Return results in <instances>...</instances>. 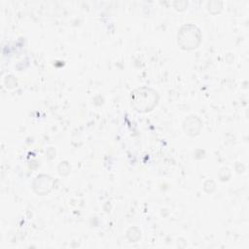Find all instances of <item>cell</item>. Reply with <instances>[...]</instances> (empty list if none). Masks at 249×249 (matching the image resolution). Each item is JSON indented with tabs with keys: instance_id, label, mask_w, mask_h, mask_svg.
Segmentation results:
<instances>
[{
	"instance_id": "2",
	"label": "cell",
	"mask_w": 249,
	"mask_h": 249,
	"mask_svg": "<svg viewBox=\"0 0 249 249\" xmlns=\"http://www.w3.org/2000/svg\"><path fill=\"white\" fill-rule=\"evenodd\" d=\"M200 41V32L194 25H186L178 34V43L184 49L196 48Z\"/></svg>"
},
{
	"instance_id": "1",
	"label": "cell",
	"mask_w": 249,
	"mask_h": 249,
	"mask_svg": "<svg viewBox=\"0 0 249 249\" xmlns=\"http://www.w3.org/2000/svg\"><path fill=\"white\" fill-rule=\"evenodd\" d=\"M157 92L148 88H141L136 89L132 95V105L138 111L144 112L151 110L157 104Z\"/></svg>"
}]
</instances>
